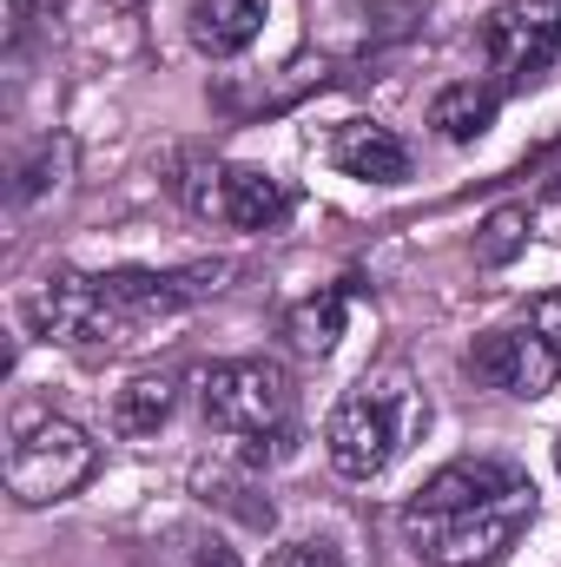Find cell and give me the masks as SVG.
<instances>
[{
	"instance_id": "1",
	"label": "cell",
	"mask_w": 561,
	"mask_h": 567,
	"mask_svg": "<svg viewBox=\"0 0 561 567\" xmlns=\"http://www.w3.org/2000/svg\"><path fill=\"white\" fill-rule=\"evenodd\" d=\"M232 265H192V271H53V278L20 290V323L47 343H73V350H126L140 343L152 323L178 317L185 303L225 290Z\"/></svg>"
},
{
	"instance_id": "2",
	"label": "cell",
	"mask_w": 561,
	"mask_h": 567,
	"mask_svg": "<svg viewBox=\"0 0 561 567\" xmlns=\"http://www.w3.org/2000/svg\"><path fill=\"white\" fill-rule=\"evenodd\" d=\"M536 522V482L529 468L502 455H462L436 468L404 502V542L417 561L436 567H489L516 548V535Z\"/></svg>"
},
{
	"instance_id": "3",
	"label": "cell",
	"mask_w": 561,
	"mask_h": 567,
	"mask_svg": "<svg viewBox=\"0 0 561 567\" xmlns=\"http://www.w3.org/2000/svg\"><path fill=\"white\" fill-rule=\"evenodd\" d=\"M198 410L205 423L232 442H245V468H272L297 449V396L290 377L265 357H238V363H212L198 377Z\"/></svg>"
},
{
	"instance_id": "4",
	"label": "cell",
	"mask_w": 561,
	"mask_h": 567,
	"mask_svg": "<svg viewBox=\"0 0 561 567\" xmlns=\"http://www.w3.org/2000/svg\"><path fill=\"white\" fill-rule=\"evenodd\" d=\"M410 423H417V396H410V383H404L397 370L364 377V383L330 410V423H324L330 468H337V475H350V482L384 475V468L397 462V449H404Z\"/></svg>"
},
{
	"instance_id": "5",
	"label": "cell",
	"mask_w": 561,
	"mask_h": 567,
	"mask_svg": "<svg viewBox=\"0 0 561 567\" xmlns=\"http://www.w3.org/2000/svg\"><path fill=\"white\" fill-rule=\"evenodd\" d=\"M93 468H100V442L80 423H67V416H33L7 442V495L20 508L67 502Z\"/></svg>"
},
{
	"instance_id": "6",
	"label": "cell",
	"mask_w": 561,
	"mask_h": 567,
	"mask_svg": "<svg viewBox=\"0 0 561 567\" xmlns=\"http://www.w3.org/2000/svg\"><path fill=\"white\" fill-rule=\"evenodd\" d=\"M482 53L509 86H536L561 60V7L555 0H502L482 27Z\"/></svg>"
},
{
	"instance_id": "7",
	"label": "cell",
	"mask_w": 561,
	"mask_h": 567,
	"mask_svg": "<svg viewBox=\"0 0 561 567\" xmlns=\"http://www.w3.org/2000/svg\"><path fill=\"white\" fill-rule=\"evenodd\" d=\"M469 370H476L482 383H496V390L522 396V403L549 396V390H555V377H561L555 350H549L536 330H496V337H482V343L469 350Z\"/></svg>"
},
{
	"instance_id": "8",
	"label": "cell",
	"mask_w": 561,
	"mask_h": 567,
	"mask_svg": "<svg viewBox=\"0 0 561 567\" xmlns=\"http://www.w3.org/2000/svg\"><path fill=\"white\" fill-rule=\"evenodd\" d=\"M265 13H272V0H192L185 27L205 60H232L265 33Z\"/></svg>"
},
{
	"instance_id": "9",
	"label": "cell",
	"mask_w": 561,
	"mask_h": 567,
	"mask_svg": "<svg viewBox=\"0 0 561 567\" xmlns=\"http://www.w3.org/2000/svg\"><path fill=\"white\" fill-rule=\"evenodd\" d=\"M330 158L350 178H364V185H404L410 178V145L397 140L390 126H370V120H350L337 133V145H330Z\"/></svg>"
},
{
	"instance_id": "10",
	"label": "cell",
	"mask_w": 561,
	"mask_h": 567,
	"mask_svg": "<svg viewBox=\"0 0 561 567\" xmlns=\"http://www.w3.org/2000/svg\"><path fill=\"white\" fill-rule=\"evenodd\" d=\"M218 185H225V192H218V218H232L238 231H278L284 212H290L284 185L272 172H258V165H225Z\"/></svg>"
},
{
	"instance_id": "11",
	"label": "cell",
	"mask_w": 561,
	"mask_h": 567,
	"mask_svg": "<svg viewBox=\"0 0 561 567\" xmlns=\"http://www.w3.org/2000/svg\"><path fill=\"white\" fill-rule=\"evenodd\" d=\"M502 113V86H482V80H456L429 100V126L449 145H476Z\"/></svg>"
},
{
	"instance_id": "12",
	"label": "cell",
	"mask_w": 561,
	"mask_h": 567,
	"mask_svg": "<svg viewBox=\"0 0 561 567\" xmlns=\"http://www.w3.org/2000/svg\"><path fill=\"white\" fill-rule=\"evenodd\" d=\"M73 158H80V152H73L67 133H47V140L13 165V185H7L13 212H33L40 198H60V192H67V178H73Z\"/></svg>"
},
{
	"instance_id": "13",
	"label": "cell",
	"mask_w": 561,
	"mask_h": 567,
	"mask_svg": "<svg viewBox=\"0 0 561 567\" xmlns=\"http://www.w3.org/2000/svg\"><path fill=\"white\" fill-rule=\"evenodd\" d=\"M344 310H350V290H344V284H330V290H317V297L290 303L284 330H290V343H297V350L330 357V350H337V337H344Z\"/></svg>"
},
{
	"instance_id": "14",
	"label": "cell",
	"mask_w": 561,
	"mask_h": 567,
	"mask_svg": "<svg viewBox=\"0 0 561 567\" xmlns=\"http://www.w3.org/2000/svg\"><path fill=\"white\" fill-rule=\"evenodd\" d=\"M172 403H178V383H172V377H140V383L120 390L113 429H120V435H159V429L172 423Z\"/></svg>"
},
{
	"instance_id": "15",
	"label": "cell",
	"mask_w": 561,
	"mask_h": 567,
	"mask_svg": "<svg viewBox=\"0 0 561 567\" xmlns=\"http://www.w3.org/2000/svg\"><path fill=\"white\" fill-rule=\"evenodd\" d=\"M522 245H529V212H522V205H502V212H489L476 258H482V265H509Z\"/></svg>"
},
{
	"instance_id": "16",
	"label": "cell",
	"mask_w": 561,
	"mask_h": 567,
	"mask_svg": "<svg viewBox=\"0 0 561 567\" xmlns=\"http://www.w3.org/2000/svg\"><path fill=\"white\" fill-rule=\"evenodd\" d=\"M198 488H205V502H218V508L245 515V528H272V522H278V515H272V502H245L252 488H245V482H232V475H205Z\"/></svg>"
},
{
	"instance_id": "17",
	"label": "cell",
	"mask_w": 561,
	"mask_h": 567,
	"mask_svg": "<svg viewBox=\"0 0 561 567\" xmlns=\"http://www.w3.org/2000/svg\"><path fill=\"white\" fill-rule=\"evenodd\" d=\"M185 567H245V561H238V548H225V535L192 528L185 535Z\"/></svg>"
},
{
	"instance_id": "18",
	"label": "cell",
	"mask_w": 561,
	"mask_h": 567,
	"mask_svg": "<svg viewBox=\"0 0 561 567\" xmlns=\"http://www.w3.org/2000/svg\"><path fill=\"white\" fill-rule=\"evenodd\" d=\"M529 330L555 350V363H561V290H542V297L529 303Z\"/></svg>"
},
{
	"instance_id": "19",
	"label": "cell",
	"mask_w": 561,
	"mask_h": 567,
	"mask_svg": "<svg viewBox=\"0 0 561 567\" xmlns=\"http://www.w3.org/2000/svg\"><path fill=\"white\" fill-rule=\"evenodd\" d=\"M284 567H344V555H337L330 542H297V548L284 555Z\"/></svg>"
},
{
	"instance_id": "20",
	"label": "cell",
	"mask_w": 561,
	"mask_h": 567,
	"mask_svg": "<svg viewBox=\"0 0 561 567\" xmlns=\"http://www.w3.org/2000/svg\"><path fill=\"white\" fill-rule=\"evenodd\" d=\"M555 468H561V442H555Z\"/></svg>"
}]
</instances>
